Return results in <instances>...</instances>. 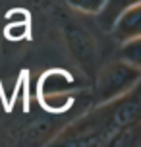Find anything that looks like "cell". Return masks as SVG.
<instances>
[{
  "label": "cell",
  "instance_id": "6da1fadb",
  "mask_svg": "<svg viewBox=\"0 0 141 147\" xmlns=\"http://www.w3.org/2000/svg\"><path fill=\"white\" fill-rule=\"evenodd\" d=\"M139 124L141 101L137 85L114 101L95 105L89 112L66 126L48 143L66 147L132 145L128 138L139 134Z\"/></svg>",
  "mask_w": 141,
  "mask_h": 147
},
{
  "label": "cell",
  "instance_id": "7a4b0ae2",
  "mask_svg": "<svg viewBox=\"0 0 141 147\" xmlns=\"http://www.w3.org/2000/svg\"><path fill=\"white\" fill-rule=\"evenodd\" d=\"M141 80V68L128 64L124 60H116L106 64L103 70H99L95 76V105L99 103H108L122 97L124 93H128L130 89H134L139 85Z\"/></svg>",
  "mask_w": 141,
  "mask_h": 147
},
{
  "label": "cell",
  "instance_id": "3957f363",
  "mask_svg": "<svg viewBox=\"0 0 141 147\" xmlns=\"http://www.w3.org/2000/svg\"><path fill=\"white\" fill-rule=\"evenodd\" d=\"M64 39L74 60L77 66L89 76L91 80H95L99 66H97V45L95 39L89 31L77 22H66L64 23Z\"/></svg>",
  "mask_w": 141,
  "mask_h": 147
},
{
  "label": "cell",
  "instance_id": "277c9868",
  "mask_svg": "<svg viewBox=\"0 0 141 147\" xmlns=\"http://www.w3.org/2000/svg\"><path fill=\"white\" fill-rule=\"evenodd\" d=\"M110 33L120 43L141 37V4H135V6L124 10L118 16V20L114 22V27Z\"/></svg>",
  "mask_w": 141,
  "mask_h": 147
},
{
  "label": "cell",
  "instance_id": "5b68a950",
  "mask_svg": "<svg viewBox=\"0 0 141 147\" xmlns=\"http://www.w3.org/2000/svg\"><path fill=\"white\" fill-rule=\"evenodd\" d=\"M74 85H75V81L68 72H64V70H48L39 80V97L70 93L74 89Z\"/></svg>",
  "mask_w": 141,
  "mask_h": 147
},
{
  "label": "cell",
  "instance_id": "8992f818",
  "mask_svg": "<svg viewBox=\"0 0 141 147\" xmlns=\"http://www.w3.org/2000/svg\"><path fill=\"white\" fill-rule=\"evenodd\" d=\"M135 4H141V0H104L101 12L95 14L97 25L103 31H108V33H110L112 27H114V22L118 20V16L122 14L124 10L135 6Z\"/></svg>",
  "mask_w": 141,
  "mask_h": 147
},
{
  "label": "cell",
  "instance_id": "52a82bcc",
  "mask_svg": "<svg viewBox=\"0 0 141 147\" xmlns=\"http://www.w3.org/2000/svg\"><path fill=\"white\" fill-rule=\"evenodd\" d=\"M118 58L128 62V64H134V66L141 68V37L124 41V43L120 45Z\"/></svg>",
  "mask_w": 141,
  "mask_h": 147
},
{
  "label": "cell",
  "instance_id": "ba28073f",
  "mask_svg": "<svg viewBox=\"0 0 141 147\" xmlns=\"http://www.w3.org/2000/svg\"><path fill=\"white\" fill-rule=\"evenodd\" d=\"M41 105L48 112H64L72 107V95L70 93H60V95H45L41 97Z\"/></svg>",
  "mask_w": 141,
  "mask_h": 147
},
{
  "label": "cell",
  "instance_id": "9c48e42d",
  "mask_svg": "<svg viewBox=\"0 0 141 147\" xmlns=\"http://www.w3.org/2000/svg\"><path fill=\"white\" fill-rule=\"evenodd\" d=\"M66 4L72 10L79 12V14H87V16H95L101 12L104 0H66Z\"/></svg>",
  "mask_w": 141,
  "mask_h": 147
}]
</instances>
